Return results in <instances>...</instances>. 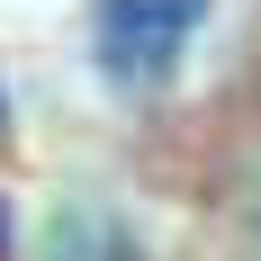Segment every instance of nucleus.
<instances>
[{
  "instance_id": "obj_1",
  "label": "nucleus",
  "mask_w": 261,
  "mask_h": 261,
  "mask_svg": "<svg viewBox=\"0 0 261 261\" xmlns=\"http://www.w3.org/2000/svg\"><path fill=\"white\" fill-rule=\"evenodd\" d=\"M198 18H207V0H99V18H90L99 72L108 81H162L189 54Z\"/></svg>"
},
{
  "instance_id": "obj_3",
  "label": "nucleus",
  "mask_w": 261,
  "mask_h": 261,
  "mask_svg": "<svg viewBox=\"0 0 261 261\" xmlns=\"http://www.w3.org/2000/svg\"><path fill=\"white\" fill-rule=\"evenodd\" d=\"M0 252H9V198H0Z\"/></svg>"
},
{
  "instance_id": "obj_2",
  "label": "nucleus",
  "mask_w": 261,
  "mask_h": 261,
  "mask_svg": "<svg viewBox=\"0 0 261 261\" xmlns=\"http://www.w3.org/2000/svg\"><path fill=\"white\" fill-rule=\"evenodd\" d=\"M45 261H135V243H126V225H108L99 207H63Z\"/></svg>"
}]
</instances>
